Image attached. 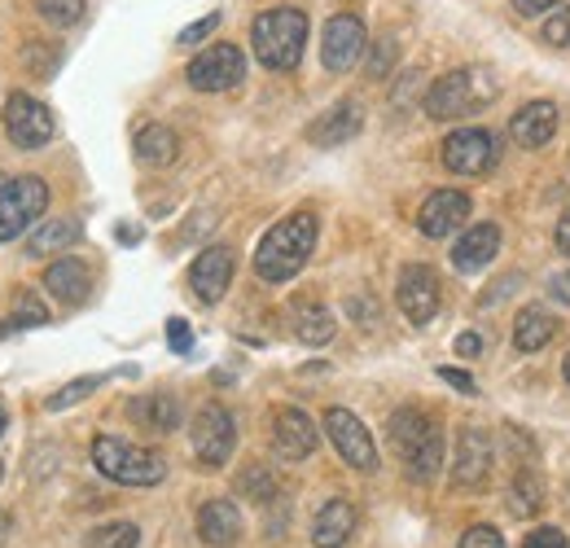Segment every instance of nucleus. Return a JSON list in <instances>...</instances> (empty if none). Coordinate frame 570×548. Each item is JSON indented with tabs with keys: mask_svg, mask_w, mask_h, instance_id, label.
Returning a JSON list of instances; mask_svg holds the SVG:
<instances>
[{
	"mask_svg": "<svg viewBox=\"0 0 570 548\" xmlns=\"http://www.w3.org/2000/svg\"><path fill=\"white\" fill-rule=\"evenodd\" d=\"M316 233H321V224H316L312 211L285 215L282 224H273L255 246V276L268 281V285L294 281L303 273V264L312 260V251H316Z\"/></svg>",
	"mask_w": 570,
	"mask_h": 548,
	"instance_id": "obj_1",
	"label": "nucleus"
},
{
	"mask_svg": "<svg viewBox=\"0 0 570 548\" xmlns=\"http://www.w3.org/2000/svg\"><path fill=\"white\" fill-rule=\"evenodd\" d=\"M391 448L404 461V474L413 482H430L443 470V430L426 409H400L391 412Z\"/></svg>",
	"mask_w": 570,
	"mask_h": 548,
	"instance_id": "obj_2",
	"label": "nucleus"
},
{
	"mask_svg": "<svg viewBox=\"0 0 570 548\" xmlns=\"http://www.w3.org/2000/svg\"><path fill=\"white\" fill-rule=\"evenodd\" d=\"M250 45L255 58L268 70H294L303 62V45H307V13L303 9H264L250 22Z\"/></svg>",
	"mask_w": 570,
	"mask_h": 548,
	"instance_id": "obj_3",
	"label": "nucleus"
},
{
	"mask_svg": "<svg viewBox=\"0 0 570 548\" xmlns=\"http://www.w3.org/2000/svg\"><path fill=\"white\" fill-rule=\"evenodd\" d=\"M497 97V79L479 67H456L448 70L443 79H434L426 92V115L430 119H465L483 106H492Z\"/></svg>",
	"mask_w": 570,
	"mask_h": 548,
	"instance_id": "obj_4",
	"label": "nucleus"
},
{
	"mask_svg": "<svg viewBox=\"0 0 570 548\" xmlns=\"http://www.w3.org/2000/svg\"><path fill=\"white\" fill-rule=\"evenodd\" d=\"M92 466L110 482H124V487H158L167 479V466L158 452L137 448L128 439H115V434L92 439Z\"/></svg>",
	"mask_w": 570,
	"mask_h": 548,
	"instance_id": "obj_5",
	"label": "nucleus"
},
{
	"mask_svg": "<svg viewBox=\"0 0 570 548\" xmlns=\"http://www.w3.org/2000/svg\"><path fill=\"white\" fill-rule=\"evenodd\" d=\"M49 211V185L40 176H4L0 172V246L13 242Z\"/></svg>",
	"mask_w": 570,
	"mask_h": 548,
	"instance_id": "obj_6",
	"label": "nucleus"
},
{
	"mask_svg": "<svg viewBox=\"0 0 570 548\" xmlns=\"http://www.w3.org/2000/svg\"><path fill=\"white\" fill-rule=\"evenodd\" d=\"M189 439H194V457L207 470H219L233 457V448H237V421H233V412L224 409V404H207L194 417Z\"/></svg>",
	"mask_w": 570,
	"mask_h": 548,
	"instance_id": "obj_7",
	"label": "nucleus"
},
{
	"mask_svg": "<svg viewBox=\"0 0 570 548\" xmlns=\"http://www.w3.org/2000/svg\"><path fill=\"white\" fill-rule=\"evenodd\" d=\"M325 434H330V443H334V452L360 470V474H373L377 470V448H373V434L364 430V421H360L352 409H330L325 417Z\"/></svg>",
	"mask_w": 570,
	"mask_h": 548,
	"instance_id": "obj_8",
	"label": "nucleus"
},
{
	"mask_svg": "<svg viewBox=\"0 0 570 548\" xmlns=\"http://www.w3.org/2000/svg\"><path fill=\"white\" fill-rule=\"evenodd\" d=\"M4 133L18 149H40L53 140V115L45 101L27 97V92H9L4 101Z\"/></svg>",
	"mask_w": 570,
	"mask_h": 548,
	"instance_id": "obj_9",
	"label": "nucleus"
},
{
	"mask_svg": "<svg viewBox=\"0 0 570 548\" xmlns=\"http://www.w3.org/2000/svg\"><path fill=\"white\" fill-rule=\"evenodd\" d=\"M364 45H368V31H364V22L356 13H334L325 22V36H321V62H325V70L343 75V70H352L360 62Z\"/></svg>",
	"mask_w": 570,
	"mask_h": 548,
	"instance_id": "obj_10",
	"label": "nucleus"
},
{
	"mask_svg": "<svg viewBox=\"0 0 570 548\" xmlns=\"http://www.w3.org/2000/svg\"><path fill=\"white\" fill-rule=\"evenodd\" d=\"M242 75H246V58L237 45H212L189 62V84L198 92H228L242 84Z\"/></svg>",
	"mask_w": 570,
	"mask_h": 548,
	"instance_id": "obj_11",
	"label": "nucleus"
},
{
	"mask_svg": "<svg viewBox=\"0 0 570 548\" xmlns=\"http://www.w3.org/2000/svg\"><path fill=\"white\" fill-rule=\"evenodd\" d=\"M395 303L400 312L409 316V325H430L439 316V276L426 264H409L400 273V285H395Z\"/></svg>",
	"mask_w": 570,
	"mask_h": 548,
	"instance_id": "obj_12",
	"label": "nucleus"
},
{
	"mask_svg": "<svg viewBox=\"0 0 570 548\" xmlns=\"http://www.w3.org/2000/svg\"><path fill=\"white\" fill-rule=\"evenodd\" d=\"M497 163V137L488 128H461L443 140V167L456 176H483Z\"/></svg>",
	"mask_w": 570,
	"mask_h": 548,
	"instance_id": "obj_13",
	"label": "nucleus"
},
{
	"mask_svg": "<svg viewBox=\"0 0 570 548\" xmlns=\"http://www.w3.org/2000/svg\"><path fill=\"white\" fill-rule=\"evenodd\" d=\"M465 219H470V198L461 189H434L426 203H422V211H417V228L426 237H434V242L452 237Z\"/></svg>",
	"mask_w": 570,
	"mask_h": 548,
	"instance_id": "obj_14",
	"label": "nucleus"
},
{
	"mask_svg": "<svg viewBox=\"0 0 570 548\" xmlns=\"http://www.w3.org/2000/svg\"><path fill=\"white\" fill-rule=\"evenodd\" d=\"M492 474V439L479 425H465L456 439V461H452V482L456 487H483Z\"/></svg>",
	"mask_w": 570,
	"mask_h": 548,
	"instance_id": "obj_15",
	"label": "nucleus"
},
{
	"mask_svg": "<svg viewBox=\"0 0 570 548\" xmlns=\"http://www.w3.org/2000/svg\"><path fill=\"white\" fill-rule=\"evenodd\" d=\"M316 421L303 409H277L273 417V448L285 461H307L316 452Z\"/></svg>",
	"mask_w": 570,
	"mask_h": 548,
	"instance_id": "obj_16",
	"label": "nucleus"
},
{
	"mask_svg": "<svg viewBox=\"0 0 570 548\" xmlns=\"http://www.w3.org/2000/svg\"><path fill=\"white\" fill-rule=\"evenodd\" d=\"M233 268H237V260H233L228 246H207V251L194 260V268H189L194 294H198L203 303H219V299L228 294V285H233Z\"/></svg>",
	"mask_w": 570,
	"mask_h": 548,
	"instance_id": "obj_17",
	"label": "nucleus"
},
{
	"mask_svg": "<svg viewBox=\"0 0 570 548\" xmlns=\"http://www.w3.org/2000/svg\"><path fill=\"white\" fill-rule=\"evenodd\" d=\"M360 128H364V110H360V101H338V106H330L321 119L307 124V140L321 145V149H334V145L356 140Z\"/></svg>",
	"mask_w": 570,
	"mask_h": 548,
	"instance_id": "obj_18",
	"label": "nucleus"
},
{
	"mask_svg": "<svg viewBox=\"0 0 570 548\" xmlns=\"http://www.w3.org/2000/svg\"><path fill=\"white\" fill-rule=\"evenodd\" d=\"M558 106L553 101H531V106H522L513 119H509V137L518 140L522 149H540V145H549L553 133H558Z\"/></svg>",
	"mask_w": 570,
	"mask_h": 548,
	"instance_id": "obj_19",
	"label": "nucleus"
},
{
	"mask_svg": "<svg viewBox=\"0 0 570 548\" xmlns=\"http://www.w3.org/2000/svg\"><path fill=\"white\" fill-rule=\"evenodd\" d=\"M497 255H500L497 224H474V228L461 233V242L452 246V264H456V273H483Z\"/></svg>",
	"mask_w": 570,
	"mask_h": 548,
	"instance_id": "obj_20",
	"label": "nucleus"
},
{
	"mask_svg": "<svg viewBox=\"0 0 570 548\" xmlns=\"http://www.w3.org/2000/svg\"><path fill=\"white\" fill-rule=\"evenodd\" d=\"M198 536L212 548H233L242 540V509L233 500H207L198 509Z\"/></svg>",
	"mask_w": 570,
	"mask_h": 548,
	"instance_id": "obj_21",
	"label": "nucleus"
},
{
	"mask_svg": "<svg viewBox=\"0 0 570 548\" xmlns=\"http://www.w3.org/2000/svg\"><path fill=\"white\" fill-rule=\"evenodd\" d=\"M356 522H360V513L352 500H330V505L316 513V522H312V545L343 548L356 536Z\"/></svg>",
	"mask_w": 570,
	"mask_h": 548,
	"instance_id": "obj_22",
	"label": "nucleus"
},
{
	"mask_svg": "<svg viewBox=\"0 0 570 548\" xmlns=\"http://www.w3.org/2000/svg\"><path fill=\"white\" fill-rule=\"evenodd\" d=\"M45 290H49L58 303L79 307V303H88V294H92V273H88V264H79V260H58V264H49V273H45Z\"/></svg>",
	"mask_w": 570,
	"mask_h": 548,
	"instance_id": "obj_23",
	"label": "nucleus"
},
{
	"mask_svg": "<svg viewBox=\"0 0 570 548\" xmlns=\"http://www.w3.org/2000/svg\"><path fill=\"white\" fill-rule=\"evenodd\" d=\"M128 417L145 425V430H158V434H171L185 417H180V404L171 400V395H163V391H154V395H137L132 404H128Z\"/></svg>",
	"mask_w": 570,
	"mask_h": 548,
	"instance_id": "obj_24",
	"label": "nucleus"
},
{
	"mask_svg": "<svg viewBox=\"0 0 570 548\" xmlns=\"http://www.w3.org/2000/svg\"><path fill=\"white\" fill-rule=\"evenodd\" d=\"M79 237H83V224L71 219V215H58V219H49V224H40V228L31 233L27 255H58V251H67V246H79Z\"/></svg>",
	"mask_w": 570,
	"mask_h": 548,
	"instance_id": "obj_25",
	"label": "nucleus"
},
{
	"mask_svg": "<svg viewBox=\"0 0 570 548\" xmlns=\"http://www.w3.org/2000/svg\"><path fill=\"white\" fill-rule=\"evenodd\" d=\"M289 325H294V339L307 346H325L338 330V321L321 303H294V321Z\"/></svg>",
	"mask_w": 570,
	"mask_h": 548,
	"instance_id": "obj_26",
	"label": "nucleus"
},
{
	"mask_svg": "<svg viewBox=\"0 0 570 548\" xmlns=\"http://www.w3.org/2000/svg\"><path fill=\"white\" fill-rule=\"evenodd\" d=\"M132 149H137V158H141L145 167H167L180 154V137L171 128H163V124H145L137 140H132Z\"/></svg>",
	"mask_w": 570,
	"mask_h": 548,
	"instance_id": "obj_27",
	"label": "nucleus"
},
{
	"mask_svg": "<svg viewBox=\"0 0 570 548\" xmlns=\"http://www.w3.org/2000/svg\"><path fill=\"white\" fill-rule=\"evenodd\" d=\"M553 330H558V321H553L544 307H522L518 321H513V346H518L522 355H531V351L549 346Z\"/></svg>",
	"mask_w": 570,
	"mask_h": 548,
	"instance_id": "obj_28",
	"label": "nucleus"
},
{
	"mask_svg": "<svg viewBox=\"0 0 570 548\" xmlns=\"http://www.w3.org/2000/svg\"><path fill=\"white\" fill-rule=\"evenodd\" d=\"M540 509H544V482L527 470V474L509 482V513L513 518H535Z\"/></svg>",
	"mask_w": 570,
	"mask_h": 548,
	"instance_id": "obj_29",
	"label": "nucleus"
},
{
	"mask_svg": "<svg viewBox=\"0 0 570 548\" xmlns=\"http://www.w3.org/2000/svg\"><path fill=\"white\" fill-rule=\"evenodd\" d=\"M40 325H49V307L36 294H18L13 307H9V321L0 325V339L13 334V330H40Z\"/></svg>",
	"mask_w": 570,
	"mask_h": 548,
	"instance_id": "obj_30",
	"label": "nucleus"
},
{
	"mask_svg": "<svg viewBox=\"0 0 570 548\" xmlns=\"http://www.w3.org/2000/svg\"><path fill=\"white\" fill-rule=\"evenodd\" d=\"M141 545V527L137 522H101L88 531V548H137Z\"/></svg>",
	"mask_w": 570,
	"mask_h": 548,
	"instance_id": "obj_31",
	"label": "nucleus"
},
{
	"mask_svg": "<svg viewBox=\"0 0 570 548\" xmlns=\"http://www.w3.org/2000/svg\"><path fill=\"white\" fill-rule=\"evenodd\" d=\"M36 9L49 27H75L83 18V0H40Z\"/></svg>",
	"mask_w": 570,
	"mask_h": 548,
	"instance_id": "obj_32",
	"label": "nucleus"
},
{
	"mask_svg": "<svg viewBox=\"0 0 570 548\" xmlns=\"http://www.w3.org/2000/svg\"><path fill=\"white\" fill-rule=\"evenodd\" d=\"M97 386H101L97 373H92V378H75L71 386H62L58 395H49V412H62V409H71V404H79V400H88Z\"/></svg>",
	"mask_w": 570,
	"mask_h": 548,
	"instance_id": "obj_33",
	"label": "nucleus"
},
{
	"mask_svg": "<svg viewBox=\"0 0 570 548\" xmlns=\"http://www.w3.org/2000/svg\"><path fill=\"white\" fill-rule=\"evenodd\" d=\"M395 58H400L395 36H382V40L373 45V53H368V75H373V79H386L391 67H395Z\"/></svg>",
	"mask_w": 570,
	"mask_h": 548,
	"instance_id": "obj_34",
	"label": "nucleus"
},
{
	"mask_svg": "<svg viewBox=\"0 0 570 548\" xmlns=\"http://www.w3.org/2000/svg\"><path fill=\"white\" fill-rule=\"evenodd\" d=\"M250 500H273V491H277V482H273V474L264 470V466H250L246 474H242V482H237Z\"/></svg>",
	"mask_w": 570,
	"mask_h": 548,
	"instance_id": "obj_35",
	"label": "nucleus"
},
{
	"mask_svg": "<svg viewBox=\"0 0 570 548\" xmlns=\"http://www.w3.org/2000/svg\"><path fill=\"white\" fill-rule=\"evenodd\" d=\"M544 45H553V49H570V9L553 13V18L544 22Z\"/></svg>",
	"mask_w": 570,
	"mask_h": 548,
	"instance_id": "obj_36",
	"label": "nucleus"
},
{
	"mask_svg": "<svg viewBox=\"0 0 570 548\" xmlns=\"http://www.w3.org/2000/svg\"><path fill=\"white\" fill-rule=\"evenodd\" d=\"M167 343H171L176 355H189V351H194V330H189L180 316H171V321H167Z\"/></svg>",
	"mask_w": 570,
	"mask_h": 548,
	"instance_id": "obj_37",
	"label": "nucleus"
},
{
	"mask_svg": "<svg viewBox=\"0 0 570 548\" xmlns=\"http://www.w3.org/2000/svg\"><path fill=\"white\" fill-rule=\"evenodd\" d=\"M456 548H504V540H500L497 527H470Z\"/></svg>",
	"mask_w": 570,
	"mask_h": 548,
	"instance_id": "obj_38",
	"label": "nucleus"
},
{
	"mask_svg": "<svg viewBox=\"0 0 570 548\" xmlns=\"http://www.w3.org/2000/svg\"><path fill=\"white\" fill-rule=\"evenodd\" d=\"M215 27H219V13H207V18H198V22H189V27H185V31L176 36V40H180V45H203V40L212 36Z\"/></svg>",
	"mask_w": 570,
	"mask_h": 548,
	"instance_id": "obj_39",
	"label": "nucleus"
},
{
	"mask_svg": "<svg viewBox=\"0 0 570 548\" xmlns=\"http://www.w3.org/2000/svg\"><path fill=\"white\" fill-rule=\"evenodd\" d=\"M522 548H570V545L558 527H535V531L522 540Z\"/></svg>",
	"mask_w": 570,
	"mask_h": 548,
	"instance_id": "obj_40",
	"label": "nucleus"
},
{
	"mask_svg": "<svg viewBox=\"0 0 570 548\" xmlns=\"http://www.w3.org/2000/svg\"><path fill=\"white\" fill-rule=\"evenodd\" d=\"M439 378H443L448 386H456L461 395H474V391H479V386H474V378H470L465 369H443V364H439Z\"/></svg>",
	"mask_w": 570,
	"mask_h": 548,
	"instance_id": "obj_41",
	"label": "nucleus"
},
{
	"mask_svg": "<svg viewBox=\"0 0 570 548\" xmlns=\"http://www.w3.org/2000/svg\"><path fill=\"white\" fill-rule=\"evenodd\" d=\"M456 355H461V360H479V355H483V334L465 330V334L456 339Z\"/></svg>",
	"mask_w": 570,
	"mask_h": 548,
	"instance_id": "obj_42",
	"label": "nucleus"
},
{
	"mask_svg": "<svg viewBox=\"0 0 570 548\" xmlns=\"http://www.w3.org/2000/svg\"><path fill=\"white\" fill-rule=\"evenodd\" d=\"M562 0H513V9L522 13V18H535V13H549V9H558Z\"/></svg>",
	"mask_w": 570,
	"mask_h": 548,
	"instance_id": "obj_43",
	"label": "nucleus"
},
{
	"mask_svg": "<svg viewBox=\"0 0 570 548\" xmlns=\"http://www.w3.org/2000/svg\"><path fill=\"white\" fill-rule=\"evenodd\" d=\"M549 294L558 299V303H570V273H558L549 281Z\"/></svg>",
	"mask_w": 570,
	"mask_h": 548,
	"instance_id": "obj_44",
	"label": "nucleus"
},
{
	"mask_svg": "<svg viewBox=\"0 0 570 548\" xmlns=\"http://www.w3.org/2000/svg\"><path fill=\"white\" fill-rule=\"evenodd\" d=\"M352 312H360L356 316L360 325H373V321H377V303H360V299H352Z\"/></svg>",
	"mask_w": 570,
	"mask_h": 548,
	"instance_id": "obj_45",
	"label": "nucleus"
},
{
	"mask_svg": "<svg viewBox=\"0 0 570 548\" xmlns=\"http://www.w3.org/2000/svg\"><path fill=\"white\" fill-rule=\"evenodd\" d=\"M558 251H562V255H570V211L558 219Z\"/></svg>",
	"mask_w": 570,
	"mask_h": 548,
	"instance_id": "obj_46",
	"label": "nucleus"
},
{
	"mask_svg": "<svg viewBox=\"0 0 570 548\" xmlns=\"http://www.w3.org/2000/svg\"><path fill=\"white\" fill-rule=\"evenodd\" d=\"M9 531H13V518H9V513H0V545L9 540Z\"/></svg>",
	"mask_w": 570,
	"mask_h": 548,
	"instance_id": "obj_47",
	"label": "nucleus"
},
{
	"mask_svg": "<svg viewBox=\"0 0 570 548\" xmlns=\"http://www.w3.org/2000/svg\"><path fill=\"white\" fill-rule=\"evenodd\" d=\"M119 237H124V242H137V237H141V233H137V228H132V224H119Z\"/></svg>",
	"mask_w": 570,
	"mask_h": 548,
	"instance_id": "obj_48",
	"label": "nucleus"
},
{
	"mask_svg": "<svg viewBox=\"0 0 570 548\" xmlns=\"http://www.w3.org/2000/svg\"><path fill=\"white\" fill-rule=\"evenodd\" d=\"M4 425H9V417H4V404H0V434H4Z\"/></svg>",
	"mask_w": 570,
	"mask_h": 548,
	"instance_id": "obj_49",
	"label": "nucleus"
},
{
	"mask_svg": "<svg viewBox=\"0 0 570 548\" xmlns=\"http://www.w3.org/2000/svg\"><path fill=\"white\" fill-rule=\"evenodd\" d=\"M562 373H567V382H570V351H567V364H562Z\"/></svg>",
	"mask_w": 570,
	"mask_h": 548,
	"instance_id": "obj_50",
	"label": "nucleus"
},
{
	"mask_svg": "<svg viewBox=\"0 0 570 548\" xmlns=\"http://www.w3.org/2000/svg\"><path fill=\"white\" fill-rule=\"evenodd\" d=\"M0 479H4V461H0Z\"/></svg>",
	"mask_w": 570,
	"mask_h": 548,
	"instance_id": "obj_51",
	"label": "nucleus"
}]
</instances>
